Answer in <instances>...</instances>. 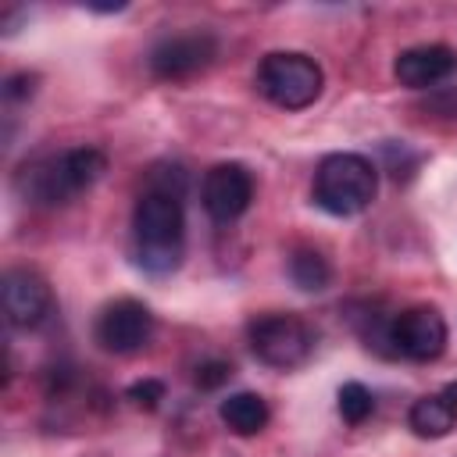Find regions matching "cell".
I'll use <instances>...</instances> for the list:
<instances>
[{"mask_svg":"<svg viewBox=\"0 0 457 457\" xmlns=\"http://www.w3.org/2000/svg\"><path fill=\"white\" fill-rule=\"evenodd\" d=\"M171 179H182V168H175ZM171 179L150 175V186L139 193L132 207L136 264L150 275H171L182 264L186 214H182V186H171Z\"/></svg>","mask_w":457,"mask_h":457,"instance_id":"1","label":"cell"},{"mask_svg":"<svg viewBox=\"0 0 457 457\" xmlns=\"http://www.w3.org/2000/svg\"><path fill=\"white\" fill-rule=\"evenodd\" d=\"M107 171V157L96 146H75L64 154H50L18 171V193L43 207H61L82 196Z\"/></svg>","mask_w":457,"mask_h":457,"instance_id":"2","label":"cell"},{"mask_svg":"<svg viewBox=\"0 0 457 457\" xmlns=\"http://www.w3.org/2000/svg\"><path fill=\"white\" fill-rule=\"evenodd\" d=\"M311 193L325 214L353 218L378 196V168L364 154H328L314 171Z\"/></svg>","mask_w":457,"mask_h":457,"instance_id":"3","label":"cell"},{"mask_svg":"<svg viewBox=\"0 0 457 457\" xmlns=\"http://www.w3.org/2000/svg\"><path fill=\"white\" fill-rule=\"evenodd\" d=\"M253 82H257V93L264 100H271L275 107L303 111L321 96L325 75H321L314 57L296 54V50H275V54L261 57Z\"/></svg>","mask_w":457,"mask_h":457,"instance_id":"4","label":"cell"},{"mask_svg":"<svg viewBox=\"0 0 457 457\" xmlns=\"http://www.w3.org/2000/svg\"><path fill=\"white\" fill-rule=\"evenodd\" d=\"M246 339L253 357L278 371L300 368L314 350V332L296 314H257L246 325Z\"/></svg>","mask_w":457,"mask_h":457,"instance_id":"5","label":"cell"},{"mask_svg":"<svg viewBox=\"0 0 457 457\" xmlns=\"http://www.w3.org/2000/svg\"><path fill=\"white\" fill-rule=\"evenodd\" d=\"M389 339H393L396 357H407L418 364L436 361L446 350V318L428 303H414V307L393 314Z\"/></svg>","mask_w":457,"mask_h":457,"instance_id":"6","label":"cell"},{"mask_svg":"<svg viewBox=\"0 0 457 457\" xmlns=\"http://www.w3.org/2000/svg\"><path fill=\"white\" fill-rule=\"evenodd\" d=\"M93 336L107 353H136L154 336V314L143 300H132V296L111 300L96 314Z\"/></svg>","mask_w":457,"mask_h":457,"instance_id":"7","label":"cell"},{"mask_svg":"<svg viewBox=\"0 0 457 457\" xmlns=\"http://www.w3.org/2000/svg\"><path fill=\"white\" fill-rule=\"evenodd\" d=\"M214 57H218V39L211 32H179V36H164L150 50L146 64H150L154 79L182 82V79H193L196 71H204Z\"/></svg>","mask_w":457,"mask_h":457,"instance_id":"8","label":"cell"},{"mask_svg":"<svg viewBox=\"0 0 457 457\" xmlns=\"http://www.w3.org/2000/svg\"><path fill=\"white\" fill-rule=\"evenodd\" d=\"M250 200H253V175L246 164L225 161V164L207 168L204 186H200V204L211 214V221L218 225L236 221L239 214H246Z\"/></svg>","mask_w":457,"mask_h":457,"instance_id":"9","label":"cell"},{"mask_svg":"<svg viewBox=\"0 0 457 457\" xmlns=\"http://www.w3.org/2000/svg\"><path fill=\"white\" fill-rule=\"evenodd\" d=\"M0 293H4V314L14 328H36L54 307V293L46 278L32 268H7L0 278Z\"/></svg>","mask_w":457,"mask_h":457,"instance_id":"10","label":"cell"},{"mask_svg":"<svg viewBox=\"0 0 457 457\" xmlns=\"http://www.w3.org/2000/svg\"><path fill=\"white\" fill-rule=\"evenodd\" d=\"M457 71V50L446 43H421V46H407L396 54L393 61V75L400 86L407 89H428L446 82Z\"/></svg>","mask_w":457,"mask_h":457,"instance_id":"11","label":"cell"},{"mask_svg":"<svg viewBox=\"0 0 457 457\" xmlns=\"http://www.w3.org/2000/svg\"><path fill=\"white\" fill-rule=\"evenodd\" d=\"M407 425L421 439H443L457 425V382H446L439 393H428L411 403Z\"/></svg>","mask_w":457,"mask_h":457,"instance_id":"12","label":"cell"},{"mask_svg":"<svg viewBox=\"0 0 457 457\" xmlns=\"http://www.w3.org/2000/svg\"><path fill=\"white\" fill-rule=\"evenodd\" d=\"M218 414H221L225 428L236 432V436H257V432H264V425L271 418L268 400L261 393H250V389L225 396L221 407H218Z\"/></svg>","mask_w":457,"mask_h":457,"instance_id":"13","label":"cell"},{"mask_svg":"<svg viewBox=\"0 0 457 457\" xmlns=\"http://www.w3.org/2000/svg\"><path fill=\"white\" fill-rule=\"evenodd\" d=\"M289 278L303 293H321L332 282V268H328L325 253H318L311 246H300V250L289 253Z\"/></svg>","mask_w":457,"mask_h":457,"instance_id":"14","label":"cell"},{"mask_svg":"<svg viewBox=\"0 0 457 457\" xmlns=\"http://www.w3.org/2000/svg\"><path fill=\"white\" fill-rule=\"evenodd\" d=\"M336 400H339V414H343L346 425H361L375 411V396H371V389L364 382H343Z\"/></svg>","mask_w":457,"mask_h":457,"instance_id":"15","label":"cell"},{"mask_svg":"<svg viewBox=\"0 0 457 457\" xmlns=\"http://www.w3.org/2000/svg\"><path fill=\"white\" fill-rule=\"evenodd\" d=\"M125 396H129L132 407H139V411H157L161 400H164V382H161V378H139V382H132V386L125 389Z\"/></svg>","mask_w":457,"mask_h":457,"instance_id":"16","label":"cell"},{"mask_svg":"<svg viewBox=\"0 0 457 457\" xmlns=\"http://www.w3.org/2000/svg\"><path fill=\"white\" fill-rule=\"evenodd\" d=\"M232 378V364L228 361H204L200 368H196V375H193V382L200 386V389H218V386H225Z\"/></svg>","mask_w":457,"mask_h":457,"instance_id":"17","label":"cell"},{"mask_svg":"<svg viewBox=\"0 0 457 457\" xmlns=\"http://www.w3.org/2000/svg\"><path fill=\"white\" fill-rule=\"evenodd\" d=\"M36 82H39V75L18 71V75H11V79L4 82V96H7V100H29V96L36 93Z\"/></svg>","mask_w":457,"mask_h":457,"instance_id":"18","label":"cell"},{"mask_svg":"<svg viewBox=\"0 0 457 457\" xmlns=\"http://www.w3.org/2000/svg\"><path fill=\"white\" fill-rule=\"evenodd\" d=\"M89 11H100V14H111V11H125V4H86Z\"/></svg>","mask_w":457,"mask_h":457,"instance_id":"19","label":"cell"}]
</instances>
